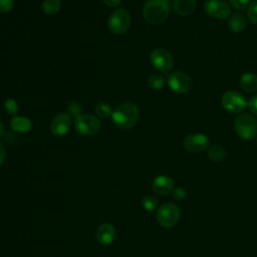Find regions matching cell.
<instances>
[{
  "mask_svg": "<svg viewBox=\"0 0 257 257\" xmlns=\"http://www.w3.org/2000/svg\"><path fill=\"white\" fill-rule=\"evenodd\" d=\"M138 106L130 101L120 103L111 113V119L115 126L121 130H128L133 127L139 119Z\"/></svg>",
  "mask_w": 257,
  "mask_h": 257,
  "instance_id": "cell-1",
  "label": "cell"
},
{
  "mask_svg": "<svg viewBox=\"0 0 257 257\" xmlns=\"http://www.w3.org/2000/svg\"><path fill=\"white\" fill-rule=\"evenodd\" d=\"M170 9V0H148L144 5L143 15L147 22L159 25L167 20Z\"/></svg>",
  "mask_w": 257,
  "mask_h": 257,
  "instance_id": "cell-2",
  "label": "cell"
},
{
  "mask_svg": "<svg viewBox=\"0 0 257 257\" xmlns=\"http://www.w3.org/2000/svg\"><path fill=\"white\" fill-rule=\"evenodd\" d=\"M234 130L239 138L250 141L257 137V119L249 113H241L234 120Z\"/></svg>",
  "mask_w": 257,
  "mask_h": 257,
  "instance_id": "cell-3",
  "label": "cell"
},
{
  "mask_svg": "<svg viewBox=\"0 0 257 257\" xmlns=\"http://www.w3.org/2000/svg\"><path fill=\"white\" fill-rule=\"evenodd\" d=\"M181 219V210L174 203H165L157 210V221L165 228H172L178 224Z\"/></svg>",
  "mask_w": 257,
  "mask_h": 257,
  "instance_id": "cell-4",
  "label": "cell"
},
{
  "mask_svg": "<svg viewBox=\"0 0 257 257\" xmlns=\"http://www.w3.org/2000/svg\"><path fill=\"white\" fill-rule=\"evenodd\" d=\"M247 100L243 94L237 90H227L222 94L221 104L222 107L230 113H240L247 106Z\"/></svg>",
  "mask_w": 257,
  "mask_h": 257,
  "instance_id": "cell-5",
  "label": "cell"
},
{
  "mask_svg": "<svg viewBox=\"0 0 257 257\" xmlns=\"http://www.w3.org/2000/svg\"><path fill=\"white\" fill-rule=\"evenodd\" d=\"M132 18L126 9L120 8L114 10L108 17V28L113 34H123L131 26Z\"/></svg>",
  "mask_w": 257,
  "mask_h": 257,
  "instance_id": "cell-6",
  "label": "cell"
},
{
  "mask_svg": "<svg viewBox=\"0 0 257 257\" xmlns=\"http://www.w3.org/2000/svg\"><path fill=\"white\" fill-rule=\"evenodd\" d=\"M75 131L83 136L95 135L100 128L99 119L88 113H81L74 118Z\"/></svg>",
  "mask_w": 257,
  "mask_h": 257,
  "instance_id": "cell-7",
  "label": "cell"
},
{
  "mask_svg": "<svg viewBox=\"0 0 257 257\" xmlns=\"http://www.w3.org/2000/svg\"><path fill=\"white\" fill-rule=\"evenodd\" d=\"M167 83L171 90L176 93H187L192 88L191 77L183 71H173L167 76Z\"/></svg>",
  "mask_w": 257,
  "mask_h": 257,
  "instance_id": "cell-8",
  "label": "cell"
},
{
  "mask_svg": "<svg viewBox=\"0 0 257 257\" xmlns=\"http://www.w3.org/2000/svg\"><path fill=\"white\" fill-rule=\"evenodd\" d=\"M150 60L152 65L161 72H169L174 66V58L165 48L154 49L151 52Z\"/></svg>",
  "mask_w": 257,
  "mask_h": 257,
  "instance_id": "cell-9",
  "label": "cell"
},
{
  "mask_svg": "<svg viewBox=\"0 0 257 257\" xmlns=\"http://www.w3.org/2000/svg\"><path fill=\"white\" fill-rule=\"evenodd\" d=\"M204 10L215 19H225L231 15V6L225 0H206Z\"/></svg>",
  "mask_w": 257,
  "mask_h": 257,
  "instance_id": "cell-10",
  "label": "cell"
},
{
  "mask_svg": "<svg viewBox=\"0 0 257 257\" xmlns=\"http://www.w3.org/2000/svg\"><path fill=\"white\" fill-rule=\"evenodd\" d=\"M209 138L200 133L190 134L183 141V147L190 153H200L209 148Z\"/></svg>",
  "mask_w": 257,
  "mask_h": 257,
  "instance_id": "cell-11",
  "label": "cell"
},
{
  "mask_svg": "<svg viewBox=\"0 0 257 257\" xmlns=\"http://www.w3.org/2000/svg\"><path fill=\"white\" fill-rule=\"evenodd\" d=\"M71 126V117L67 112L57 113L51 120L50 131L54 136H65Z\"/></svg>",
  "mask_w": 257,
  "mask_h": 257,
  "instance_id": "cell-12",
  "label": "cell"
},
{
  "mask_svg": "<svg viewBox=\"0 0 257 257\" xmlns=\"http://www.w3.org/2000/svg\"><path fill=\"white\" fill-rule=\"evenodd\" d=\"M116 236V230L111 223L105 222L98 226L95 232V239L98 244L107 246L110 245Z\"/></svg>",
  "mask_w": 257,
  "mask_h": 257,
  "instance_id": "cell-13",
  "label": "cell"
},
{
  "mask_svg": "<svg viewBox=\"0 0 257 257\" xmlns=\"http://www.w3.org/2000/svg\"><path fill=\"white\" fill-rule=\"evenodd\" d=\"M153 191L161 196H166L174 190V180L167 175L157 176L152 183Z\"/></svg>",
  "mask_w": 257,
  "mask_h": 257,
  "instance_id": "cell-14",
  "label": "cell"
},
{
  "mask_svg": "<svg viewBox=\"0 0 257 257\" xmlns=\"http://www.w3.org/2000/svg\"><path fill=\"white\" fill-rule=\"evenodd\" d=\"M196 0H173L174 11L181 16L191 15L196 9Z\"/></svg>",
  "mask_w": 257,
  "mask_h": 257,
  "instance_id": "cell-15",
  "label": "cell"
},
{
  "mask_svg": "<svg viewBox=\"0 0 257 257\" xmlns=\"http://www.w3.org/2000/svg\"><path fill=\"white\" fill-rule=\"evenodd\" d=\"M10 126L17 133L25 134L31 130L32 122L28 117L24 115H14L10 119Z\"/></svg>",
  "mask_w": 257,
  "mask_h": 257,
  "instance_id": "cell-16",
  "label": "cell"
},
{
  "mask_svg": "<svg viewBox=\"0 0 257 257\" xmlns=\"http://www.w3.org/2000/svg\"><path fill=\"white\" fill-rule=\"evenodd\" d=\"M228 26L230 30L234 33H240L245 30L247 26V21L245 16L241 12H235L229 16Z\"/></svg>",
  "mask_w": 257,
  "mask_h": 257,
  "instance_id": "cell-17",
  "label": "cell"
},
{
  "mask_svg": "<svg viewBox=\"0 0 257 257\" xmlns=\"http://www.w3.org/2000/svg\"><path fill=\"white\" fill-rule=\"evenodd\" d=\"M240 86L246 92L257 91V74L254 72H245L240 78Z\"/></svg>",
  "mask_w": 257,
  "mask_h": 257,
  "instance_id": "cell-18",
  "label": "cell"
},
{
  "mask_svg": "<svg viewBox=\"0 0 257 257\" xmlns=\"http://www.w3.org/2000/svg\"><path fill=\"white\" fill-rule=\"evenodd\" d=\"M207 155L213 162H221L226 158V151L220 145H212L207 149Z\"/></svg>",
  "mask_w": 257,
  "mask_h": 257,
  "instance_id": "cell-19",
  "label": "cell"
},
{
  "mask_svg": "<svg viewBox=\"0 0 257 257\" xmlns=\"http://www.w3.org/2000/svg\"><path fill=\"white\" fill-rule=\"evenodd\" d=\"M61 8L60 0H44L42 2V10L47 15L56 14Z\"/></svg>",
  "mask_w": 257,
  "mask_h": 257,
  "instance_id": "cell-20",
  "label": "cell"
},
{
  "mask_svg": "<svg viewBox=\"0 0 257 257\" xmlns=\"http://www.w3.org/2000/svg\"><path fill=\"white\" fill-rule=\"evenodd\" d=\"M166 83V79L163 75L161 74H158V73H155V74H152L149 76V79H148V84L149 86L152 88V89H155V90H159V89H162L164 87Z\"/></svg>",
  "mask_w": 257,
  "mask_h": 257,
  "instance_id": "cell-21",
  "label": "cell"
},
{
  "mask_svg": "<svg viewBox=\"0 0 257 257\" xmlns=\"http://www.w3.org/2000/svg\"><path fill=\"white\" fill-rule=\"evenodd\" d=\"M95 113L97 116H99L100 118H106L109 115H111L112 113V109L110 104H108L107 102L104 101H100L95 105Z\"/></svg>",
  "mask_w": 257,
  "mask_h": 257,
  "instance_id": "cell-22",
  "label": "cell"
},
{
  "mask_svg": "<svg viewBox=\"0 0 257 257\" xmlns=\"http://www.w3.org/2000/svg\"><path fill=\"white\" fill-rule=\"evenodd\" d=\"M142 207L146 211L152 212L158 208V200L152 195H147L142 199Z\"/></svg>",
  "mask_w": 257,
  "mask_h": 257,
  "instance_id": "cell-23",
  "label": "cell"
},
{
  "mask_svg": "<svg viewBox=\"0 0 257 257\" xmlns=\"http://www.w3.org/2000/svg\"><path fill=\"white\" fill-rule=\"evenodd\" d=\"M247 18L251 23L257 24V0L250 2V4L248 5Z\"/></svg>",
  "mask_w": 257,
  "mask_h": 257,
  "instance_id": "cell-24",
  "label": "cell"
},
{
  "mask_svg": "<svg viewBox=\"0 0 257 257\" xmlns=\"http://www.w3.org/2000/svg\"><path fill=\"white\" fill-rule=\"evenodd\" d=\"M4 108L6 110V112L10 115H16L18 112V103L15 99L13 98H9L5 101L4 103Z\"/></svg>",
  "mask_w": 257,
  "mask_h": 257,
  "instance_id": "cell-25",
  "label": "cell"
},
{
  "mask_svg": "<svg viewBox=\"0 0 257 257\" xmlns=\"http://www.w3.org/2000/svg\"><path fill=\"white\" fill-rule=\"evenodd\" d=\"M67 110L69 112V114L73 115V116H78L81 114V111H82V107L81 105L76 102V101H70L68 104H67Z\"/></svg>",
  "mask_w": 257,
  "mask_h": 257,
  "instance_id": "cell-26",
  "label": "cell"
},
{
  "mask_svg": "<svg viewBox=\"0 0 257 257\" xmlns=\"http://www.w3.org/2000/svg\"><path fill=\"white\" fill-rule=\"evenodd\" d=\"M229 3L231 7L238 11H241L248 7V5L250 4V0H229Z\"/></svg>",
  "mask_w": 257,
  "mask_h": 257,
  "instance_id": "cell-27",
  "label": "cell"
},
{
  "mask_svg": "<svg viewBox=\"0 0 257 257\" xmlns=\"http://www.w3.org/2000/svg\"><path fill=\"white\" fill-rule=\"evenodd\" d=\"M14 7V0H0V13H8Z\"/></svg>",
  "mask_w": 257,
  "mask_h": 257,
  "instance_id": "cell-28",
  "label": "cell"
},
{
  "mask_svg": "<svg viewBox=\"0 0 257 257\" xmlns=\"http://www.w3.org/2000/svg\"><path fill=\"white\" fill-rule=\"evenodd\" d=\"M247 106L249 108V110L254 114V115H257V93L252 95L248 102H247Z\"/></svg>",
  "mask_w": 257,
  "mask_h": 257,
  "instance_id": "cell-29",
  "label": "cell"
},
{
  "mask_svg": "<svg viewBox=\"0 0 257 257\" xmlns=\"http://www.w3.org/2000/svg\"><path fill=\"white\" fill-rule=\"evenodd\" d=\"M173 196H174V198H175L176 200L182 201V200H184V199L186 198L187 193H186V190H185L184 188L178 187V188H176V189L173 190Z\"/></svg>",
  "mask_w": 257,
  "mask_h": 257,
  "instance_id": "cell-30",
  "label": "cell"
},
{
  "mask_svg": "<svg viewBox=\"0 0 257 257\" xmlns=\"http://www.w3.org/2000/svg\"><path fill=\"white\" fill-rule=\"evenodd\" d=\"M102 2L108 7H115L120 4L121 0H102Z\"/></svg>",
  "mask_w": 257,
  "mask_h": 257,
  "instance_id": "cell-31",
  "label": "cell"
},
{
  "mask_svg": "<svg viewBox=\"0 0 257 257\" xmlns=\"http://www.w3.org/2000/svg\"><path fill=\"white\" fill-rule=\"evenodd\" d=\"M5 156H6V153H5V149L3 147V145L0 143V166L4 163V160H5Z\"/></svg>",
  "mask_w": 257,
  "mask_h": 257,
  "instance_id": "cell-32",
  "label": "cell"
},
{
  "mask_svg": "<svg viewBox=\"0 0 257 257\" xmlns=\"http://www.w3.org/2000/svg\"><path fill=\"white\" fill-rule=\"evenodd\" d=\"M4 134V125H3V122L0 120V138L3 136Z\"/></svg>",
  "mask_w": 257,
  "mask_h": 257,
  "instance_id": "cell-33",
  "label": "cell"
},
{
  "mask_svg": "<svg viewBox=\"0 0 257 257\" xmlns=\"http://www.w3.org/2000/svg\"><path fill=\"white\" fill-rule=\"evenodd\" d=\"M256 143H257V137H256Z\"/></svg>",
  "mask_w": 257,
  "mask_h": 257,
  "instance_id": "cell-34",
  "label": "cell"
}]
</instances>
